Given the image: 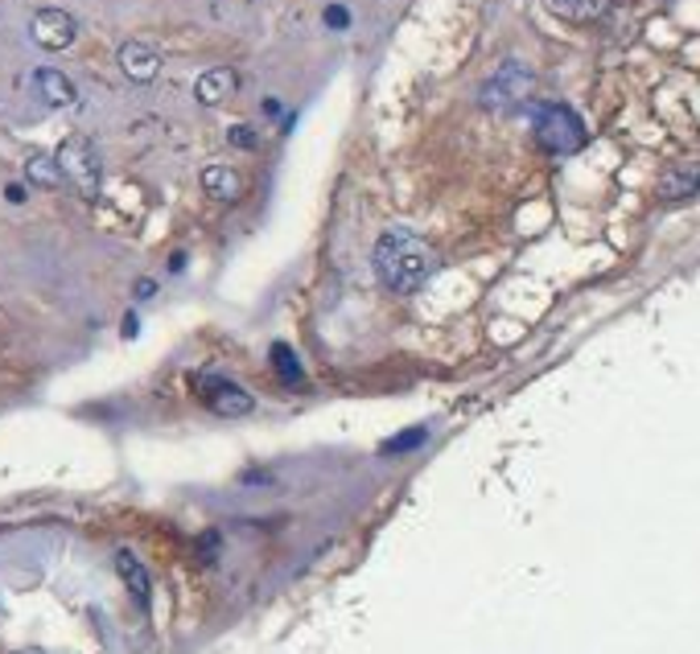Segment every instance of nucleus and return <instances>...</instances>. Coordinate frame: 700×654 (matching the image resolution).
<instances>
[{"instance_id":"obj_3","label":"nucleus","mask_w":700,"mask_h":654,"mask_svg":"<svg viewBox=\"0 0 700 654\" xmlns=\"http://www.w3.org/2000/svg\"><path fill=\"white\" fill-rule=\"evenodd\" d=\"M62 169V181H71L83 198H95L100 194V181H103V165H100V153L91 145L87 136H66L62 148L54 153Z\"/></svg>"},{"instance_id":"obj_2","label":"nucleus","mask_w":700,"mask_h":654,"mask_svg":"<svg viewBox=\"0 0 700 654\" xmlns=\"http://www.w3.org/2000/svg\"><path fill=\"white\" fill-rule=\"evenodd\" d=\"M532 132H536V141H541L548 153L556 157H569L577 148L589 141V132H585V120L565 107V103H541L536 112H532Z\"/></svg>"},{"instance_id":"obj_21","label":"nucleus","mask_w":700,"mask_h":654,"mask_svg":"<svg viewBox=\"0 0 700 654\" xmlns=\"http://www.w3.org/2000/svg\"><path fill=\"white\" fill-rule=\"evenodd\" d=\"M153 289H157L153 280H141V284H136V297H153Z\"/></svg>"},{"instance_id":"obj_6","label":"nucleus","mask_w":700,"mask_h":654,"mask_svg":"<svg viewBox=\"0 0 700 654\" xmlns=\"http://www.w3.org/2000/svg\"><path fill=\"white\" fill-rule=\"evenodd\" d=\"M30 33L42 50H66L79 38V25H74V17L66 9H38L30 21Z\"/></svg>"},{"instance_id":"obj_4","label":"nucleus","mask_w":700,"mask_h":654,"mask_svg":"<svg viewBox=\"0 0 700 654\" xmlns=\"http://www.w3.org/2000/svg\"><path fill=\"white\" fill-rule=\"evenodd\" d=\"M532 95V71H527L519 59H507L498 66L486 83H482V107H491V112H511V107H519V103Z\"/></svg>"},{"instance_id":"obj_19","label":"nucleus","mask_w":700,"mask_h":654,"mask_svg":"<svg viewBox=\"0 0 700 654\" xmlns=\"http://www.w3.org/2000/svg\"><path fill=\"white\" fill-rule=\"evenodd\" d=\"M136 330H141V321H136V313H128V318H124V338H132Z\"/></svg>"},{"instance_id":"obj_18","label":"nucleus","mask_w":700,"mask_h":654,"mask_svg":"<svg viewBox=\"0 0 700 654\" xmlns=\"http://www.w3.org/2000/svg\"><path fill=\"white\" fill-rule=\"evenodd\" d=\"M326 25H330V30H347L350 13L342 9V4H330V9H326Z\"/></svg>"},{"instance_id":"obj_14","label":"nucleus","mask_w":700,"mask_h":654,"mask_svg":"<svg viewBox=\"0 0 700 654\" xmlns=\"http://www.w3.org/2000/svg\"><path fill=\"white\" fill-rule=\"evenodd\" d=\"M25 177L42 189H62V169L50 153H33V157L25 160Z\"/></svg>"},{"instance_id":"obj_20","label":"nucleus","mask_w":700,"mask_h":654,"mask_svg":"<svg viewBox=\"0 0 700 654\" xmlns=\"http://www.w3.org/2000/svg\"><path fill=\"white\" fill-rule=\"evenodd\" d=\"M4 198H9V203H21V198H25V189H21V186H9V189H4Z\"/></svg>"},{"instance_id":"obj_1","label":"nucleus","mask_w":700,"mask_h":654,"mask_svg":"<svg viewBox=\"0 0 700 654\" xmlns=\"http://www.w3.org/2000/svg\"><path fill=\"white\" fill-rule=\"evenodd\" d=\"M371 263H375L380 284L388 292H395V297L421 292L429 284V277H433V251L404 227H392V231L380 235V243L371 251Z\"/></svg>"},{"instance_id":"obj_16","label":"nucleus","mask_w":700,"mask_h":654,"mask_svg":"<svg viewBox=\"0 0 700 654\" xmlns=\"http://www.w3.org/2000/svg\"><path fill=\"white\" fill-rule=\"evenodd\" d=\"M424 440H429V428H409V433H400L395 440H388L380 453H409L416 445H424Z\"/></svg>"},{"instance_id":"obj_22","label":"nucleus","mask_w":700,"mask_h":654,"mask_svg":"<svg viewBox=\"0 0 700 654\" xmlns=\"http://www.w3.org/2000/svg\"><path fill=\"white\" fill-rule=\"evenodd\" d=\"M21 654H33V651H21Z\"/></svg>"},{"instance_id":"obj_11","label":"nucleus","mask_w":700,"mask_h":654,"mask_svg":"<svg viewBox=\"0 0 700 654\" xmlns=\"http://www.w3.org/2000/svg\"><path fill=\"white\" fill-rule=\"evenodd\" d=\"M700 189V165L688 160V165H671L668 174L659 177V198L663 203H680V198H692Z\"/></svg>"},{"instance_id":"obj_9","label":"nucleus","mask_w":700,"mask_h":654,"mask_svg":"<svg viewBox=\"0 0 700 654\" xmlns=\"http://www.w3.org/2000/svg\"><path fill=\"white\" fill-rule=\"evenodd\" d=\"M116 572H120V581H124V589L132 593V601H136L141 610H148V601H153V581H148L145 564H141L128 548H120L116 552Z\"/></svg>"},{"instance_id":"obj_5","label":"nucleus","mask_w":700,"mask_h":654,"mask_svg":"<svg viewBox=\"0 0 700 654\" xmlns=\"http://www.w3.org/2000/svg\"><path fill=\"white\" fill-rule=\"evenodd\" d=\"M194 392L219 416H248L251 407H256V399L227 375H194Z\"/></svg>"},{"instance_id":"obj_10","label":"nucleus","mask_w":700,"mask_h":654,"mask_svg":"<svg viewBox=\"0 0 700 654\" xmlns=\"http://www.w3.org/2000/svg\"><path fill=\"white\" fill-rule=\"evenodd\" d=\"M203 189H206V198H215V203H239V198H244V177H239V169H231V165H206Z\"/></svg>"},{"instance_id":"obj_15","label":"nucleus","mask_w":700,"mask_h":654,"mask_svg":"<svg viewBox=\"0 0 700 654\" xmlns=\"http://www.w3.org/2000/svg\"><path fill=\"white\" fill-rule=\"evenodd\" d=\"M268 363H272V371H277L285 383H301V378H306L301 359H297V350H292L289 342H272V350H268Z\"/></svg>"},{"instance_id":"obj_13","label":"nucleus","mask_w":700,"mask_h":654,"mask_svg":"<svg viewBox=\"0 0 700 654\" xmlns=\"http://www.w3.org/2000/svg\"><path fill=\"white\" fill-rule=\"evenodd\" d=\"M544 4H548V13L565 17V21H598L610 9V0H544Z\"/></svg>"},{"instance_id":"obj_7","label":"nucleus","mask_w":700,"mask_h":654,"mask_svg":"<svg viewBox=\"0 0 700 654\" xmlns=\"http://www.w3.org/2000/svg\"><path fill=\"white\" fill-rule=\"evenodd\" d=\"M116 59H120V71L128 74L132 83H153L161 71V54L148 42H124Z\"/></svg>"},{"instance_id":"obj_12","label":"nucleus","mask_w":700,"mask_h":654,"mask_svg":"<svg viewBox=\"0 0 700 654\" xmlns=\"http://www.w3.org/2000/svg\"><path fill=\"white\" fill-rule=\"evenodd\" d=\"M33 83H38V95L45 100V107H71L74 103V83L54 66H42L33 71Z\"/></svg>"},{"instance_id":"obj_17","label":"nucleus","mask_w":700,"mask_h":654,"mask_svg":"<svg viewBox=\"0 0 700 654\" xmlns=\"http://www.w3.org/2000/svg\"><path fill=\"white\" fill-rule=\"evenodd\" d=\"M227 141H231L235 148H256V141H260V136H256L248 124H235V128L227 132Z\"/></svg>"},{"instance_id":"obj_8","label":"nucleus","mask_w":700,"mask_h":654,"mask_svg":"<svg viewBox=\"0 0 700 654\" xmlns=\"http://www.w3.org/2000/svg\"><path fill=\"white\" fill-rule=\"evenodd\" d=\"M239 91V74L231 71V66H210L206 74H198V83H194V95H198V103L203 107H219V103H227Z\"/></svg>"}]
</instances>
